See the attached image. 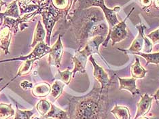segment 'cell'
<instances>
[{"label":"cell","mask_w":159,"mask_h":119,"mask_svg":"<svg viewBox=\"0 0 159 119\" xmlns=\"http://www.w3.org/2000/svg\"><path fill=\"white\" fill-rule=\"evenodd\" d=\"M68 27L71 25L76 41L80 49L94 37L107 36L109 26L102 10L96 7L84 10H73L66 18Z\"/></svg>","instance_id":"6da1fadb"},{"label":"cell","mask_w":159,"mask_h":119,"mask_svg":"<svg viewBox=\"0 0 159 119\" xmlns=\"http://www.w3.org/2000/svg\"><path fill=\"white\" fill-rule=\"evenodd\" d=\"M69 119H106L109 99L108 91H101L95 85L87 95L69 99Z\"/></svg>","instance_id":"7a4b0ae2"},{"label":"cell","mask_w":159,"mask_h":119,"mask_svg":"<svg viewBox=\"0 0 159 119\" xmlns=\"http://www.w3.org/2000/svg\"><path fill=\"white\" fill-rule=\"evenodd\" d=\"M92 7L100 8L102 10L108 26H109V30L120 22L118 19L116 14V12L120 10V7H116L113 9L108 8L105 4L104 0H77L76 2L74 4L71 11L84 10L92 8Z\"/></svg>","instance_id":"3957f363"},{"label":"cell","mask_w":159,"mask_h":119,"mask_svg":"<svg viewBox=\"0 0 159 119\" xmlns=\"http://www.w3.org/2000/svg\"><path fill=\"white\" fill-rule=\"evenodd\" d=\"M135 8H133V9L128 14L127 16L123 21H120L118 24L114 25L112 28L110 29L109 32H108L107 35L106 36V39H105L102 44L103 47H107L110 39H111V42H112L111 45L114 46L115 44L122 41L126 38V36H127V31H126V22L127 21L129 16L131 15V14L133 12Z\"/></svg>","instance_id":"277c9868"},{"label":"cell","mask_w":159,"mask_h":119,"mask_svg":"<svg viewBox=\"0 0 159 119\" xmlns=\"http://www.w3.org/2000/svg\"><path fill=\"white\" fill-rule=\"evenodd\" d=\"M89 59L93 64L94 68V77L101 85V91H108L113 83L112 78H110L109 77V75L107 74V72L95 62L93 55L90 56Z\"/></svg>","instance_id":"5b68a950"},{"label":"cell","mask_w":159,"mask_h":119,"mask_svg":"<svg viewBox=\"0 0 159 119\" xmlns=\"http://www.w3.org/2000/svg\"><path fill=\"white\" fill-rule=\"evenodd\" d=\"M50 46L45 44L44 42H39L38 44L36 45L35 48L34 49L33 52L30 53V55L25 57H20L19 58L8 59V60H3L1 61L0 63L3 62H8V61H35L37 59H40L43 56L46 55L50 51Z\"/></svg>","instance_id":"8992f818"},{"label":"cell","mask_w":159,"mask_h":119,"mask_svg":"<svg viewBox=\"0 0 159 119\" xmlns=\"http://www.w3.org/2000/svg\"><path fill=\"white\" fill-rule=\"evenodd\" d=\"M137 29L139 31V34L137 35L136 38L132 42V44L128 49H121L118 48L117 49L120 51L124 53L125 54H132L134 53L141 52V50H143V47L144 45V38H145V34H144V30H145V26L140 23L138 25L136 26Z\"/></svg>","instance_id":"52a82bcc"},{"label":"cell","mask_w":159,"mask_h":119,"mask_svg":"<svg viewBox=\"0 0 159 119\" xmlns=\"http://www.w3.org/2000/svg\"><path fill=\"white\" fill-rule=\"evenodd\" d=\"M61 36L59 35L55 44L50 48L48 53V63L50 66H53L57 68L61 66V61L63 53V47L61 42Z\"/></svg>","instance_id":"ba28073f"},{"label":"cell","mask_w":159,"mask_h":119,"mask_svg":"<svg viewBox=\"0 0 159 119\" xmlns=\"http://www.w3.org/2000/svg\"><path fill=\"white\" fill-rule=\"evenodd\" d=\"M106 36H103V35H98V36H96V37H94L91 39H90L87 42V43L86 44L84 48H83V50H80L83 54H84V55L87 56L88 57L94 55V54L95 53H97V55H99L102 57L99 51V46L102 44H103V42H104L105 39H106ZM102 58L103 59L105 62L107 63L106 61H105V59L102 57Z\"/></svg>","instance_id":"9c48e42d"},{"label":"cell","mask_w":159,"mask_h":119,"mask_svg":"<svg viewBox=\"0 0 159 119\" xmlns=\"http://www.w3.org/2000/svg\"><path fill=\"white\" fill-rule=\"evenodd\" d=\"M154 99L153 97H150L148 93L143 95H141V99L137 103V113L134 119L138 118L141 117H144L150 111L152 105V102Z\"/></svg>","instance_id":"30bf717a"},{"label":"cell","mask_w":159,"mask_h":119,"mask_svg":"<svg viewBox=\"0 0 159 119\" xmlns=\"http://www.w3.org/2000/svg\"><path fill=\"white\" fill-rule=\"evenodd\" d=\"M72 59L74 63V68L72 71V78H74L75 74L78 71L82 74H84L88 57L83 54L80 50H78L75 55L72 57Z\"/></svg>","instance_id":"8fae6325"},{"label":"cell","mask_w":159,"mask_h":119,"mask_svg":"<svg viewBox=\"0 0 159 119\" xmlns=\"http://www.w3.org/2000/svg\"><path fill=\"white\" fill-rule=\"evenodd\" d=\"M118 79L120 84V90H126L130 91L132 96L134 97L136 95H139L140 91L136 86V80L134 78H122L118 76Z\"/></svg>","instance_id":"7c38bea8"},{"label":"cell","mask_w":159,"mask_h":119,"mask_svg":"<svg viewBox=\"0 0 159 119\" xmlns=\"http://www.w3.org/2000/svg\"><path fill=\"white\" fill-rule=\"evenodd\" d=\"M12 31L9 27L5 26L0 30V47L5 52L6 54H8L9 46L11 41Z\"/></svg>","instance_id":"4fadbf2b"},{"label":"cell","mask_w":159,"mask_h":119,"mask_svg":"<svg viewBox=\"0 0 159 119\" xmlns=\"http://www.w3.org/2000/svg\"><path fill=\"white\" fill-rule=\"evenodd\" d=\"M17 2V0H14L11 3H10L8 6H7V9L5 12H0V21L1 22H3V20L5 17H12L16 18V19L20 17Z\"/></svg>","instance_id":"5bb4252c"},{"label":"cell","mask_w":159,"mask_h":119,"mask_svg":"<svg viewBox=\"0 0 159 119\" xmlns=\"http://www.w3.org/2000/svg\"><path fill=\"white\" fill-rule=\"evenodd\" d=\"M42 119H69L67 112L51 104L49 112Z\"/></svg>","instance_id":"9a60e30c"},{"label":"cell","mask_w":159,"mask_h":119,"mask_svg":"<svg viewBox=\"0 0 159 119\" xmlns=\"http://www.w3.org/2000/svg\"><path fill=\"white\" fill-rule=\"evenodd\" d=\"M148 72V70L144 69L141 66L139 59L137 57H135V62L131 66V74L133 78L135 79L143 78Z\"/></svg>","instance_id":"2e32d148"},{"label":"cell","mask_w":159,"mask_h":119,"mask_svg":"<svg viewBox=\"0 0 159 119\" xmlns=\"http://www.w3.org/2000/svg\"><path fill=\"white\" fill-rule=\"evenodd\" d=\"M110 112L114 114L116 119H131V115L127 107L116 105Z\"/></svg>","instance_id":"e0dca14e"},{"label":"cell","mask_w":159,"mask_h":119,"mask_svg":"<svg viewBox=\"0 0 159 119\" xmlns=\"http://www.w3.org/2000/svg\"><path fill=\"white\" fill-rule=\"evenodd\" d=\"M51 3L56 9L65 10L67 14L71 12L73 8V2H71V0H51Z\"/></svg>","instance_id":"ac0fdd59"},{"label":"cell","mask_w":159,"mask_h":119,"mask_svg":"<svg viewBox=\"0 0 159 119\" xmlns=\"http://www.w3.org/2000/svg\"><path fill=\"white\" fill-rule=\"evenodd\" d=\"M45 35H46V32H45L44 28L43 27V25H42L40 21H38L37 27H36L35 30L34 31V41L31 46L34 47V46H35L36 44H38L39 42H44Z\"/></svg>","instance_id":"d6986e66"},{"label":"cell","mask_w":159,"mask_h":119,"mask_svg":"<svg viewBox=\"0 0 159 119\" xmlns=\"http://www.w3.org/2000/svg\"><path fill=\"white\" fill-rule=\"evenodd\" d=\"M132 55H139L143 57L146 60V66L150 63L155 64L157 66L159 65V52L155 53H144L142 52H138L133 53Z\"/></svg>","instance_id":"ffe728a7"},{"label":"cell","mask_w":159,"mask_h":119,"mask_svg":"<svg viewBox=\"0 0 159 119\" xmlns=\"http://www.w3.org/2000/svg\"><path fill=\"white\" fill-rule=\"evenodd\" d=\"M50 86L46 83H41L36 85L33 89L34 94L37 97H44L49 94L50 91Z\"/></svg>","instance_id":"44dd1931"},{"label":"cell","mask_w":159,"mask_h":119,"mask_svg":"<svg viewBox=\"0 0 159 119\" xmlns=\"http://www.w3.org/2000/svg\"><path fill=\"white\" fill-rule=\"evenodd\" d=\"M65 85L66 84L61 80H57L54 82L51 87V91H50V95L52 96L53 99H57L62 94Z\"/></svg>","instance_id":"7402d4cb"},{"label":"cell","mask_w":159,"mask_h":119,"mask_svg":"<svg viewBox=\"0 0 159 119\" xmlns=\"http://www.w3.org/2000/svg\"><path fill=\"white\" fill-rule=\"evenodd\" d=\"M14 114V110L11 108V105L0 103V119H6Z\"/></svg>","instance_id":"603a6c76"},{"label":"cell","mask_w":159,"mask_h":119,"mask_svg":"<svg viewBox=\"0 0 159 119\" xmlns=\"http://www.w3.org/2000/svg\"><path fill=\"white\" fill-rule=\"evenodd\" d=\"M72 77V71H70L69 69L63 71L58 70V75L55 77V79H59V80L62 81L63 83L68 85L71 81Z\"/></svg>","instance_id":"cb8c5ba5"},{"label":"cell","mask_w":159,"mask_h":119,"mask_svg":"<svg viewBox=\"0 0 159 119\" xmlns=\"http://www.w3.org/2000/svg\"><path fill=\"white\" fill-rule=\"evenodd\" d=\"M50 108H51V104L45 99L41 100L37 105V110L42 116H45L48 112Z\"/></svg>","instance_id":"d4e9b609"},{"label":"cell","mask_w":159,"mask_h":119,"mask_svg":"<svg viewBox=\"0 0 159 119\" xmlns=\"http://www.w3.org/2000/svg\"><path fill=\"white\" fill-rule=\"evenodd\" d=\"M34 62V61H25L23 66L20 67L19 72H18V74H16V77L14 79H15L16 77L19 76H22V75H25V74L30 73V72L31 71L32 65H33Z\"/></svg>","instance_id":"484cf974"},{"label":"cell","mask_w":159,"mask_h":119,"mask_svg":"<svg viewBox=\"0 0 159 119\" xmlns=\"http://www.w3.org/2000/svg\"><path fill=\"white\" fill-rule=\"evenodd\" d=\"M146 37L150 39L153 45L159 44V27L157 30L152 31L150 34L147 35Z\"/></svg>","instance_id":"4316f807"},{"label":"cell","mask_w":159,"mask_h":119,"mask_svg":"<svg viewBox=\"0 0 159 119\" xmlns=\"http://www.w3.org/2000/svg\"><path fill=\"white\" fill-rule=\"evenodd\" d=\"M33 112L31 111H20L17 110L16 117L15 119H30V117L33 116Z\"/></svg>","instance_id":"83f0119b"},{"label":"cell","mask_w":159,"mask_h":119,"mask_svg":"<svg viewBox=\"0 0 159 119\" xmlns=\"http://www.w3.org/2000/svg\"><path fill=\"white\" fill-rule=\"evenodd\" d=\"M140 3L142 8L145 9L152 6V0H140Z\"/></svg>","instance_id":"f1b7e54d"},{"label":"cell","mask_w":159,"mask_h":119,"mask_svg":"<svg viewBox=\"0 0 159 119\" xmlns=\"http://www.w3.org/2000/svg\"><path fill=\"white\" fill-rule=\"evenodd\" d=\"M20 86L24 89H29L32 87V84L30 83L29 81H23L22 83L20 84Z\"/></svg>","instance_id":"f546056e"},{"label":"cell","mask_w":159,"mask_h":119,"mask_svg":"<svg viewBox=\"0 0 159 119\" xmlns=\"http://www.w3.org/2000/svg\"><path fill=\"white\" fill-rule=\"evenodd\" d=\"M31 0H17V2H19L20 4H23V5H26L28 4L29 3L31 2Z\"/></svg>","instance_id":"4dcf8cb0"},{"label":"cell","mask_w":159,"mask_h":119,"mask_svg":"<svg viewBox=\"0 0 159 119\" xmlns=\"http://www.w3.org/2000/svg\"><path fill=\"white\" fill-rule=\"evenodd\" d=\"M152 3L156 8L159 10V0H152Z\"/></svg>","instance_id":"1f68e13d"},{"label":"cell","mask_w":159,"mask_h":119,"mask_svg":"<svg viewBox=\"0 0 159 119\" xmlns=\"http://www.w3.org/2000/svg\"><path fill=\"white\" fill-rule=\"evenodd\" d=\"M154 99H156L158 102H159V89H158L157 91L155 93V94L154 95Z\"/></svg>","instance_id":"d6a6232c"},{"label":"cell","mask_w":159,"mask_h":119,"mask_svg":"<svg viewBox=\"0 0 159 119\" xmlns=\"http://www.w3.org/2000/svg\"><path fill=\"white\" fill-rule=\"evenodd\" d=\"M6 3H5V2H3L2 0H0V12L2 11V6H3V5H6Z\"/></svg>","instance_id":"836d02e7"},{"label":"cell","mask_w":159,"mask_h":119,"mask_svg":"<svg viewBox=\"0 0 159 119\" xmlns=\"http://www.w3.org/2000/svg\"><path fill=\"white\" fill-rule=\"evenodd\" d=\"M137 119H149V118H147V117H139L138 118H137Z\"/></svg>","instance_id":"e575fe53"},{"label":"cell","mask_w":159,"mask_h":119,"mask_svg":"<svg viewBox=\"0 0 159 119\" xmlns=\"http://www.w3.org/2000/svg\"><path fill=\"white\" fill-rule=\"evenodd\" d=\"M2 80V78H1V79H0V81H1Z\"/></svg>","instance_id":"d590c367"},{"label":"cell","mask_w":159,"mask_h":119,"mask_svg":"<svg viewBox=\"0 0 159 119\" xmlns=\"http://www.w3.org/2000/svg\"><path fill=\"white\" fill-rule=\"evenodd\" d=\"M158 79H159V77H158Z\"/></svg>","instance_id":"8d00e7d4"}]
</instances>
